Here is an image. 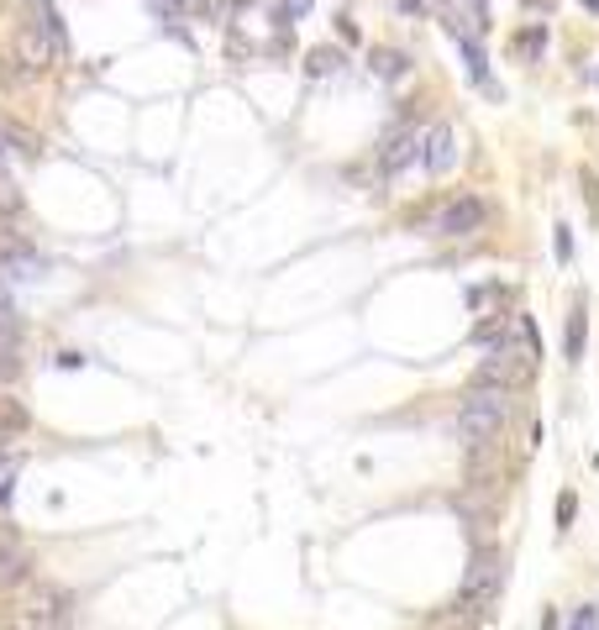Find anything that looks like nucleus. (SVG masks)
<instances>
[{
  "label": "nucleus",
  "instance_id": "1",
  "mask_svg": "<svg viewBox=\"0 0 599 630\" xmlns=\"http://www.w3.org/2000/svg\"><path fill=\"white\" fill-rule=\"evenodd\" d=\"M69 620H74V594L37 578H27L16 599L0 609V630H69Z\"/></svg>",
  "mask_w": 599,
  "mask_h": 630
},
{
  "label": "nucleus",
  "instance_id": "2",
  "mask_svg": "<svg viewBox=\"0 0 599 630\" xmlns=\"http://www.w3.org/2000/svg\"><path fill=\"white\" fill-rule=\"evenodd\" d=\"M510 415V389H489V384H474V389L463 394V405H457V436L474 447H489L494 436H500V425Z\"/></svg>",
  "mask_w": 599,
  "mask_h": 630
},
{
  "label": "nucleus",
  "instance_id": "3",
  "mask_svg": "<svg viewBox=\"0 0 599 630\" xmlns=\"http://www.w3.org/2000/svg\"><path fill=\"white\" fill-rule=\"evenodd\" d=\"M531 373H537V358H526V352H515V347H494V352L474 368V384H489V389H521Z\"/></svg>",
  "mask_w": 599,
  "mask_h": 630
},
{
  "label": "nucleus",
  "instance_id": "4",
  "mask_svg": "<svg viewBox=\"0 0 599 630\" xmlns=\"http://www.w3.org/2000/svg\"><path fill=\"white\" fill-rule=\"evenodd\" d=\"M484 221H489V205H484L479 195H452L442 215H437V237L447 242H463V237H479Z\"/></svg>",
  "mask_w": 599,
  "mask_h": 630
},
{
  "label": "nucleus",
  "instance_id": "5",
  "mask_svg": "<svg viewBox=\"0 0 599 630\" xmlns=\"http://www.w3.org/2000/svg\"><path fill=\"white\" fill-rule=\"evenodd\" d=\"M500 578H505V568H500V552H494V546H484L479 557L468 562V572H463V589H457V599L489 604L494 594H500Z\"/></svg>",
  "mask_w": 599,
  "mask_h": 630
},
{
  "label": "nucleus",
  "instance_id": "6",
  "mask_svg": "<svg viewBox=\"0 0 599 630\" xmlns=\"http://www.w3.org/2000/svg\"><path fill=\"white\" fill-rule=\"evenodd\" d=\"M32 578V557H27V541L16 536L11 525H0V594L5 589H22Z\"/></svg>",
  "mask_w": 599,
  "mask_h": 630
},
{
  "label": "nucleus",
  "instance_id": "7",
  "mask_svg": "<svg viewBox=\"0 0 599 630\" xmlns=\"http://www.w3.org/2000/svg\"><path fill=\"white\" fill-rule=\"evenodd\" d=\"M489 620V604L479 599H457L447 609H437V615H426V630H479Z\"/></svg>",
  "mask_w": 599,
  "mask_h": 630
},
{
  "label": "nucleus",
  "instance_id": "8",
  "mask_svg": "<svg viewBox=\"0 0 599 630\" xmlns=\"http://www.w3.org/2000/svg\"><path fill=\"white\" fill-rule=\"evenodd\" d=\"M16 59L27 63V74H42V68H53L59 48H53V42H48L37 27H32V22H22V27H16Z\"/></svg>",
  "mask_w": 599,
  "mask_h": 630
},
{
  "label": "nucleus",
  "instance_id": "9",
  "mask_svg": "<svg viewBox=\"0 0 599 630\" xmlns=\"http://www.w3.org/2000/svg\"><path fill=\"white\" fill-rule=\"evenodd\" d=\"M416 158H420V137L416 132H394V137H384V148H379V169H384V179H394V174H405Z\"/></svg>",
  "mask_w": 599,
  "mask_h": 630
},
{
  "label": "nucleus",
  "instance_id": "10",
  "mask_svg": "<svg viewBox=\"0 0 599 630\" xmlns=\"http://www.w3.org/2000/svg\"><path fill=\"white\" fill-rule=\"evenodd\" d=\"M0 148H5V158H27V163H37V158H42V137H37L32 126H22V121L0 116Z\"/></svg>",
  "mask_w": 599,
  "mask_h": 630
},
{
  "label": "nucleus",
  "instance_id": "11",
  "mask_svg": "<svg viewBox=\"0 0 599 630\" xmlns=\"http://www.w3.org/2000/svg\"><path fill=\"white\" fill-rule=\"evenodd\" d=\"M420 163H426L431 174H447L452 163H457V148H452V132H447V126H431V132L420 137Z\"/></svg>",
  "mask_w": 599,
  "mask_h": 630
},
{
  "label": "nucleus",
  "instance_id": "12",
  "mask_svg": "<svg viewBox=\"0 0 599 630\" xmlns=\"http://www.w3.org/2000/svg\"><path fill=\"white\" fill-rule=\"evenodd\" d=\"M584 342H589V310H584V300L568 310V321H563V358L578 362L584 358Z\"/></svg>",
  "mask_w": 599,
  "mask_h": 630
},
{
  "label": "nucleus",
  "instance_id": "13",
  "mask_svg": "<svg viewBox=\"0 0 599 630\" xmlns=\"http://www.w3.org/2000/svg\"><path fill=\"white\" fill-rule=\"evenodd\" d=\"M32 27L42 32V37H48V42H53V48H69V32H63V22H59V5H53V0H32Z\"/></svg>",
  "mask_w": 599,
  "mask_h": 630
},
{
  "label": "nucleus",
  "instance_id": "14",
  "mask_svg": "<svg viewBox=\"0 0 599 630\" xmlns=\"http://www.w3.org/2000/svg\"><path fill=\"white\" fill-rule=\"evenodd\" d=\"M0 431L16 436V442L32 431V410L22 405V399H11V394H0Z\"/></svg>",
  "mask_w": 599,
  "mask_h": 630
},
{
  "label": "nucleus",
  "instance_id": "15",
  "mask_svg": "<svg viewBox=\"0 0 599 630\" xmlns=\"http://www.w3.org/2000/svg\"><path fill=\"white\" fill-rule=\"evenodd\" d=\"M515 53H521L526 63H537L541 53H547V27H541V22L521 27V32H515Z\"/></svg>",
  "mask_w": 599,
  "mask_h": 630
},
{
  "label": "nucleus",
  "instance_id": "16",
  "mask_svg": "<svg viewBox=\"0 0 599 630\" xmlns=\"http://www.w3.org/2000/svg\"><path fill=\"white\" fill-rule=\"evenodd\" d=\"M336 68H342V48H310V53H305V74H310V79H327Z\"/></svg>",
  "mask_w": 599,
  "mask_h": 630
},
{
  "label": "nucleus",
  "instance_id": "17",
  "mask_svg": "<svg viewBox=\"0 0 599 630\" xmlns=\"http://www.w3.org/2000/svg\"><path fill=\"white\" fill-rule=\"evenodd\" d=\"M405 68H410L405 53H394V48H373V74H379V79H400Z\"/></svg>",
  "mask_w": 599,
  "mask_h": 630
},
{
  "label": "nucleus",
  "instance_id": "18",
  "mask_svg": "<svg viewBox=\"0 0 599 630\" xmlns=\"http://www.w3.org/2000/svg\"><path fill=\"white\" fill-rule=\"evenodd\" d=\"M22 379V347H0V389Z\"/></svg>",
  "mask_w": 599,
  "mask_h": 630
},
{
  "label": "nucleus",
  "instance_id": "19",
  "mask_svg": "<svg viewBox=\"0 0 599 630\" xmlns=\"http://www.w3.org/2000/svg\"><path fill=\"white\" fill-rule=\"evenodd\" d=\"M0 347H22V315L0 310Z\"/></svg>",
  "mask_w": 599,
  "mask_h": 630
},
{
  "label": "nucleus",
  "instance_id": "20",
  "mask_svg": "<svg viewBox=\"0 0 599 630\" xmlns=\"http://www.w3.org/2000/svg\"><path fill=\"white\" fill-rule=\"evenodd\" d=\"M573 515H578V494H573V488H563V494H558V525H563V531L573 525Z\"/></svg>",
  "mask_w": 599,
  "mask_h": 630
},
{
  "label": "nucleus",
  "instance_id": "21",
  "mask_svg": "<svg viewBox=\"0 0 599 630\" xmlns=\"http://www.w3.org/2000/svg\"><path fill=\"white\" fill-rule=\"evenodd\" d=\"M568 630H599V604H578L573 609V625Z\"/></svg>",
  "mask_w": 599,
  "mask_h": 630
},
{
  "label": "nucleus",
  "instance_id": "22",
  "mask_svg": "<svg viewBox=\"0 0 599 630\" xmlns=\"http://www.w3.org/2000/svg\"><path fill=\"white\" fill-rule=\"evenodd\" d=\"M552 232H558V263H568L573 258V232L568 226H552Z\"/></svg>",
  "mask_w": 599,
  "mask_h": 630
},
{
  "label": "nucleus",
  "instance_id": "23",
  "mask_svg": "<svg viewBox=\"0 0 599 630\" xmlns=\"http://www.w3.org/2000/svg\"><path fill=\"white\" fill-rule=\"evenodd\" d=\"M11 442H16V436H5V431H0V468H16V457H22Z\"/></svg>",
  "mask_w": 599,
  "mask_h": 630
},
{
  "label": "nucleus",
  "instance_id": "24",
  "mask_svg": "<svg viewBox=\"0 0 599 630\" xmlns=\"http://www.w3.org/2000/svg\"><path fill=\"white\" fill-rule=\"evenodd\" d=\"M305 11H310V0H284V11H279V16H284V27H290V22L305 16Z\"/></svg>",
  "mask_w": 599,
  "mask_h": 630
},
{
  "label": "nucleus",
  "instance_id": "25",
  "mask_svg": "<svg viewBox=\"0 0 599 630\" xmlns=\"http://www.w3.org/2000/svg\"><path fill=\"white\" fill-rule=\"evenodd\" d=\"M336 32H342V42H358V22L353 16H336Z\"/></svg>",
  "mask_w": 599,
  "mask_h": 630
},
{
  "label": "nucleus",
  "instance_id": "26",
  "mask_svg": "<svg viewBox=\"0 0 599 630\" xmlns=\"http://www.w3.org/2000/svg\"><path fill=\"white\" fill-rule=\"evenodd\" d=\"M0 505H11V479H0Z\"/></svg>",
  "mask_w": 599,
  "mask_h": 630
},
{
  "label": "nucleus",
  "instance_id": "27",
  "mask_svg": "<svg viewBox=\"0 0 599 630\" xmlns=\"http://www.w3.org/2000/svg\"><path fill=\"white\" fill-rule=\"evenodd\" d=\"M526 5H537V11H552V5H558V0H526Z\"/></svg>",
  "mask_w": 599,
  "mask_h": 630
},
{
  "label": "nucleus",
  "instance_id": "28",
  "mask_svg": "<svg viewBox=\"0 0 599 630\" xmlns=\"http://www.w3.org/2000/svg\"><path fill=\"white\" fill-rule=\"evenodd\" d=\"M0 310H11V295H5V278H0Z\"/></svg>",
  "mask_w": 599,
  "mask_h": 630
},
{
  "label": "nucleus",
  "instance_id": "29",
  "mask_svg": "<svg viewBox=\"0 0 599 630\" xmlns=\"http://www.w3.org/2000/svg\"><path fill=\"white\" fill-rule=\"evenodd\" d=\"M584 11H594V16H599V0H584Z\"/></svg>",
  "mask_w": 599,
  "mask_h": 630
},
{
  "label": "nucleus",
  "instance_id": "30",
  "mask_svg": "<svg viewBox=\"0 0 599 630\" xmlns=\"http://www.w3.org/2000/svg\"><path fill=\"white\" fill-rule=\"evenodd\" d=\"M0 174H5V148H0Z\"/></svg>",
  "mask_w": 599,
  "mask_h": 630
}]
</instances>
